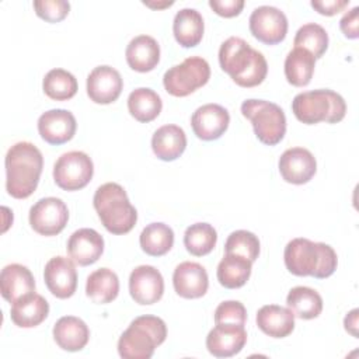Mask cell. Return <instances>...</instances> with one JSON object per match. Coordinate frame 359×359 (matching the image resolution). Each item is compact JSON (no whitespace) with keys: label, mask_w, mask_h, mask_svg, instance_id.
<instances>
[{"label":"cell","mask_w":359,"mask_h":359,"mask_svg":"<svg viewBox=\"0 0 359 359\" xmlns=\"http://www.w3.org/2000/svg\"><path fill=\"white\" fill-rule=\"evenodd\" d=\"M93 205L102 226L112 234H126L136 224L137 212L129 202L126 191L116 182L98 187Z\"/></svg>","instance_id":"cell-4"},{"label":"cell","mask_w":359,"mask_h":359,"mask_svg":"<svg viewBox=\"0 0 359 359\" xmlns=\"http://www.w3.org/2000/svg\"><path fill=\"white\" fill-rule=\"evenodd\" d=\"M257 325L272 338H285L294 328V316L287 307L266 304L257 313Z\"/></svg>","instance_id":"cell-25"},{"label":"cell","mask_w":359,"mask_h":359,"mask_svg":"<svg viewBox=\"0 0 359 359\" xmlns=\"http://www.w3.org/2000/svg\"><path fill=\"white\" fill-rule=\"evenodd\" d=\"M76 118L67 109H49L38 119V132L49 144H63L76 133Z\"/></svg>","instance_id":"cell-17"},{"label":"cell","mask_w":359,"mask_h":359,"mask_svg":"<svg viewBox=\"0 0 359 359\" xmlns=\"http://www.w3.org/2000/svg\"><path fill=\"white\" fill-rule=\"evenodd\" d=\"M165 337L167 327L160 317L140 316L119 337L118 352L123 359H149Z\"/></svg>","instance_id":"cell-5"},{"label":"cell","mask_w":359,"mask_h":359,"mask_svg":"<svg viewBox=\"0 0 359 359\" xmlns=\"http://www.w3.org/2000/svg\"><path fill=\"white\" fill-rule=\"evenodd\" d=\"M129 292L137 304H154L164 293V279L151 265L136 266L129 276Z\"/></svg>","instance_id":"cell-12"},{"label":"cell","mask_w":359,"mask_h":359,"mask_svg":"<svg viewBox=\"0 0 359 359\" xmlns=\"http://www.w3.org/2000/svg\"><path fill=\"white\" fill-rule=\"evenodd\" d=\"M43 279L49 292L57 299H69L77 287V271L72 259L57 255L50 258L43 269Z\"/></svg>","instance_id":"cell-13"},{"label":"cell","mask_w":359,"mask_h":359,"mask_svg":"<svg viewBox=\"0 0 359 359\" xmlns=\"http://www.w3.org/2000/svg\"><path fill=\"white\" fill-rule=\"evenodd\" d=\"M43 167L41 150L29 142L13 144L6 154V189L15 199H25L38 187Z\"/></svg>","instance_id":"cell-2"},{"label":"cell","mask_w":359,"mask_h":359,"mask_svg":"<svg viewBox=\"0 0 359 359\" xmlns=\"http://www.w3.org/2000/svg\"><path fill=\"white\" fill-rule=\"evenodd\" d=\"M209 7L220 17L231 18L241 13L244 7L243 0H209Z\"/></svg>","instance_id":"cell-40"},{"label":"cell","mask_w":359,"mask_h":359,"mask_svg":"<svg viewBox=\"0 0 359 359\" xmlns=\"http://www.w3.org/2000/svg\"><path fill=\"white\" fill-rule=\"evenodd\" d=\"M11 321L21 328L39 325L49 314V303L35 292L15 300L11 306Z\"/></svg>","instance_id":"cell-22"},{"label":"cell","mask_w":359,"mask_h":359,"mask_svg":"<svg viewBox=\"0 0 359 359\" xmlns=\"http://www.w3.org/2000/svg\"><path fill=\"white\" fill-rule=\"evenodd\" d=\"M241 114L251 121L258 140L268 146L278 144L286 133V116L275 102L265 100H245Z\"/></svg>","instance_id":"cell-7"},{"label":"cell","mask_w":359,"mask_h":359,"mask_svg":"<svg viewBox=\"0 0 359 359\" xmlns=\"http://www.w3.org/2000/svg\"><path fill=\"white\" fill-rule=\"evenodd\" d=\"M53 338L59 348L69 352H77L87 345L90 330L81 318L74 316H65L55 323Z\"/></svg>","instance_id":"cell-23"},{"label":"cell","mask_w":359,"mask_h":359,"mask_svg":"<svg viewBox=\"0 0 359 359\" xmlns=\"http://www.w3.org/2000/svg\"><path fill=\"white\" fill-rule=\"evenodd\" d=\"M310 4L317 13L331 17L342 11L349 4V0H311Z\"/></svg>","instance_id":"cell-42"},{"label":"cell","mask_w":359,"mask_h":359,"mask_svg":"<svg viewBox=\"0 0 359 359\" xmlns=\"http://www.w3.org/2000/svg\"><path fill=\"white\" fill-rule=\"evenodd\" d=\"M224 251L227 254L241 255L254 262L259 255V240L251 231L236 230L227 237Z\"/></svg>","instance_id":"cell-37"},{"label":"cell","mask_w":359,"mask_h":359,"mask_svg":"<svg viewBox=\"0 0 359 359\" xmlns=\"http://www.w3.org/2000/svg\"><path fill=\"white\" fill-rule=\"evenodd\" d=\"M292 111L297 121L306 125L318 122L337 123L346 114L345 100L332 90H313L297 94L292 101Z\"/></svg>","instance_id":"cell-6"},{"label":"cell","mask_w":359,"mask_h":359,"mask_svg":"<svg viewBox=\"0 0 359 359\" xmlns=\"http://www.w3.org/2000/svg\"><path fill=\"white\" fill-rule=\"evenodd\" d=\"M247 342L244 325L216 324L206 337V348L216 358H230L237 355Z\"/></svg>","instance_id":"cell-18"},{"label":"cell","mask_w":359,"mask_h":359,"mask_svg":"<svg viewBox=\"0 0 359 359\" xmlns=\"http://www.w3.org/2000/svg\"><path fill=\"white\" fill-rule=\"evenodd\" d=\"M314 56L302 48H293L285 59L286 80L294 87H304L311 81L314 73Z\"/></svg>","instance_id":"cell-31"},{"label":"cell","mask_w":359,"mask_h":359,"mask_svg":"<svg viewBox=\"0 0 359 359\" xmlns=\"http://www.w3.org/2000/svg\"><path fill=\"white\" fill-rule=\"evenodd\" d=\"M42 88L50 100L66 101L76 95L77 80L65 69H52L45 74Z\"/></svg>","instance_id":"cell-34"},{"label":"cell","mask_w":359,"mask_h":359,"mask_svg":"<svg viewBox=\"0 0 359 359\" xmlns=\"http://www.w3.org/2000/svg\"><path fill=\"white\" fill-rule=\"evenodd\" d=\"M172 285L177 294L184 299L202 297L209 287L208 272L198 262H181L174 269Z\"/></svg>","instance_id":"cell-19"},{"label":"cell","mask_w":359,"mask_h":359,"mask_svg":"<svg viewBox=\"0 0 359 359\" xmlns=\"http://www.w3.org/2000/svg\"><path fill=\"white\" fill-rule=\"evenodd\" d=\"M285 265L296 276H314L324 279L331 276L338 264L337 252L325 243H314L309 238L290 240L283 252Z\"/></svg>","instance_id":"cell-3"},{"label":"cell","mask_w":359,"mask_h":359,"mask_svg":"<svg viewBox=\"0 0 359 359\" xmlns=\"http://www.w3.org/2000/svg\"><path fill=\"white\" fill-rule=\"evenodd\" d=\"M0 290L7 302L14 303L20 297L35 292V279L27 266L10 264L1 269Z\"/></svg>","instance_id":"cell-21"},{"label":"cell","mask_w":359,"mask_h":359,"mask_svg":"<svg viewBox=\"0 0 359 359\" xmlns=\"http://www.w3.org/2000/svg\"><path fill=\"white\" fill-rule=\"evenodd\" d=\"M358 313L359 310L358 309H353L352 311H349L346 316H345V320H344V325H345V330L355 338H358Z\"/></svg>","instance_id":"cell-43"},{"label":"cell","mask_w":359,"mask_h":359,"mask_svg":"<svg viewBox=\"0 0 359 359\" xmlns=\"http://www.w3.org/2000/svg\"><path fill=\"white\" fill-rule=\"evenodd\" d=\"M104 252V238L94 229H79L67 241V254L73 262L87 266L98 261Z\"/></svg>","instance_id":"cell-20"},{"label":"cell","mask_w":359,"mask_h":359,"mask_svg":"<svg viewBox=\"0 0 359 359\" xmlns=\"http://www.w3.org/2000/svg\"><path fill=\"white\" fill-rule=\"evenodd\" d=\"M293 43L294 48L306 49L314 59H318L328 48V34L320 24L309 22L297 29Z\"/></svg>","instance_id":"cell-36"},{"label":"cell","mask_w":359,"mask_h":359,"mask_svg":"<svg viewBox=\"0 0 359 359\" xmlns=\"http://www.w3.org/2000/svg\"><path fill=\"white\" fill-rule=\"evenodd\" d=\"M250 31L254 38L266 45L282 42L287 34V18L272 6H259L250 15Z\"/></svg>","instance_id":"cell-11"},{"label":"cell","mask_w":359,"mask_h":359,"mask_svg":"<svg viewBox=\"0 0 359 359\" xmlns=\"http://www.w3.org/2000/svg\"><path fill=\"white\" fill-rule=\"evenodd\" d=\"M142 250L151 257L167 254L174 244V231L170 226L156 222L147 224L139 237Z\"/></svg>","instance_id":"cell-33"},{"label":"cell","mask_w":359,"mask_h":359,"mask_svg":"<svg viewBox=\"0 0 359 359\" xmlns=\"http://www.w3.org/2000/svg\"><path fill=\"white\" fill-rule=\"evenodd\" d=\"M123 88L119 72L111 66L102 65L91 70L87 77V94L95 104H111L118 100Z\"/></svg>","instance_id":"cell-15"},{"label":"cell","mask_w":359,"mask_h":359,"mask_svg":"<svg viewBox=\"0 0 359 359\" xmlns=\"http://www.w3.org/2000/svg\"><path fill=\"white\" fill-rule=\"evenodd\" d=\"M34 8L39 18L48 22H59L69 14L70 4L65 0H36Z\"/></svg>","instance_id":"cell-39"},{"label":"cell","mask_w":359,"mask_h":359,"mask_svg":"<svg viewBox=\"0 0 359 359\" xmlns=\"http://www.w3.org/2000/svg\"><path fill=\"white\" fill-rule=\"evenodd\" d=\"M286 304L293 316L302 320L316 318L323 311V299L320 293L307 286L292 287L287 293Z\"/></svg>","instance_id":"cell-30"},{"label":"cell","mask_w":359,"mask_h":359,"mask_svg":"<svg viewBox=\"0 0 359 359\" xmlns=\"http://www.w3.org/2000/svg\"><path fill=\"white\" fill-rule=\"evenodd\" d=\"M219 63L236 84L245 88L261 84L268 73L265 56L238 36H230L220 45Z\"/></svg>","instance_id":"cell-1"},{"label":"cell","mask_w":359,"mask_h":359,"mask_svg":"<svg viewBox=\"0 0 359 359\" xmlns=\"http://www.w3.org/2000/svg\"><path fill=\"white\" fill-rule=\"evenodd\" d=\"M339 28L349 39H356L359 36V7H353L345 13L339 21Z\"/></svg>","instance_id":"cell-41"},{"label":"cell","mask_w":359,"mask_h":359,"mask_svg":"<svg viewBox=\"0 0 359 359\" xmlns=\"http://www.w3.org/2000/svg\"><path fill=\"white\" fill-rule=\"evenodd\" d=\"M187 147V136L182 128L177 125H164L158 128L151 137V149L157 158L163 161L177 160Z\"/></svg>","instance_id":"cell-26"},{"label":"cell","mask_w":359,"mask_h":359,"mask_svg":"<svg viewBox=\"0 0 359 359\" xmlns=\"http://www.w3.org/2000/svg\"><path fill=\"white\" fill-rule=\"evenodd\" d=\"M247 320V310L243 303L237 300L222 302L215 310L216 324H236L244 325Z\"/></svg>","instance_id":"cell-38"},{"label":"cell","mask_w":359,"mask_h":359,"mask_svg":"<svg viewBox=\"0 0 359 359\" xmlns=\"http://www.w3.org/2000/svg\"><path fill=\"white\" fill-rule=\"evenodd\" d=\"M126 62L130 69L146 73L151 72L160 60V46L150 35L135 36L126 46Z\"/></svg>","instance_id":"cell-24"},{"label":"cell","mask_w":359,"mask_h":359,"mask_svg":"<svg viewBox=\"0 0 359 359\" xmlns=\"http://www.w3.org/2000/svg\"><path fill=\"white\" fill-rule=\"evenodd\" d=\"M203 31V18L201 13L195 8H182L175 14L172 22V32L175 41L182 48L196 46L202 41Z\"/></svg>","instance_id":"cell-27"},{"label":"cell","mask_w":359,"mask_h":359,"mask_svg":"<svg viewBox=\"0 0 359 359\" xmlns=\"http://www.w3.org/2000/svg\"><path fill=\"white\" fill-rule=\"evenodd\" d=\"M252 262L237 254H227L217 265V280L227 289H238L247 283L251 275Z\"/></svg>","instance_id":"cell-29"},{"label":"cell","mask_w":359,"mask_h":359,"mask_svg":"<svg viewBox=\"0 0 359 359\" xmlns=\"http://www.w3.org/2000/svg\"><path fill=\"white\" fill-rule=\"evenodd\" d=\"M217 241V233L209 223L191 224L184 233V245L195 257L209 254Z\"/></svg>","instance_id":"cell-35"},{"label":"cell","mask_w":359,"mask_h":359,"mask_svg":"<svg viewBox=\"0 0 359 359\" xmlns=\"http://www.w3.org/2000/svg\"><path fill=\"white\" fill-rule=\"evenodd\" d=\"M119 293V279L108 268H100L91 272L86 282V294L98 304H107L116 299Z\"/></svg>","instance_id":"cell-28"},{"label":"cell","mask_w":359,"mask_h":359,"mask_svg":"<svg viewBox=\"0 0 359 359\" xmlns=\"http://www.w3.org/2000/svg\"><path fill=\"white\" fill-rule=\"evenodd\" d=\"M278 167L282 178L286 182L302 185L314 177L317 161L310 150L303 147H292L282 153Z\"/></svg>","instance_id":"cell-14"},{"label":"cell","mask_w":359,"mask_h":359,"mask_svg":"<svg viewBox=\"0 0 359 359\" xmlns=\"http://www.w3.org/2000/svg\"><path fill=\"white\" fill-rule=\"evenodd\" d=\"M230 115L219 104H205L192 114L191 126L196 137L202 140H216L229 128Z\"/></svg>","instance_id":"cell-16"},{"label":"cell","mask_w":359,"mask_h":359,"mask_svg":"<svg viewBox=\"0 0 359 359\" xmlns=\"http://www.w3.org/2000/svg\"><path fill=\"white\" fill-rule=\"evenodd\" d=\"M210 77L209 63L201 56H189L182 63L170 67L163 76V84L168 94L187 97L205 86Z\"/></svg>","instance_id":"cell-8"},{"label":"cell","mask_w":359,"mask_h":359,"mask_svg":"<svg viewBox=\"0 0 359 359\" xmlns=\"http://www.w3.org/2000/svg\"><path fill=\"white\" fill-rule=\"evenodd\" d=\"M94 164L84 151H67L53 165V180L65 191H79L93 178Z\"/></svg>","instance_id":"cell-9"},{"label":"cell","mask_w":359,"mask_h":359,"mask_svg":"<svg viewBox=\"0 0 359 359\" xmlns=\"http://www.w3.org/2000/svg\"><path fill=\"white\" fill-rule=\"evenodd\" d=\"M144 4H146V6H149V7H154V8L157 7V8H160V7H168V6H172L174 3H172V1H168V3H163V4H158V3H157V4H154V3H146V1H144Z\"/></svg>","instance_id":"cell-44"},{"label":"cell","mask_w":359,"mask_h":359,"mask_svg":"<svg viewBox=\"0 0 359 359\" xmlns=\"http://www.w3.org/2000/svg\"><path fill=\"white\" fill-rule=\"evenodd\" d=\"M163 108L160 95L147 87L133 90L128 97V109L130 115L139 122H151L156 119Z\"/></svg>","instance_id":"cell-32"},{"label":"cell","mask_w":359,"mask_h":359,"mask_svg":"<svg viewBox=\"0 0 359 359\" xmlns=\"http://www.w3.org/2000/svg\"><path fill=\"white\" fill-rule=\"evenodd\" d=\"M69 210L66 203L55 196L39 199L29 209V224L41 236H56L67 224Z\"/></svg>","instance_id":"cell-10"}]
</instances>
